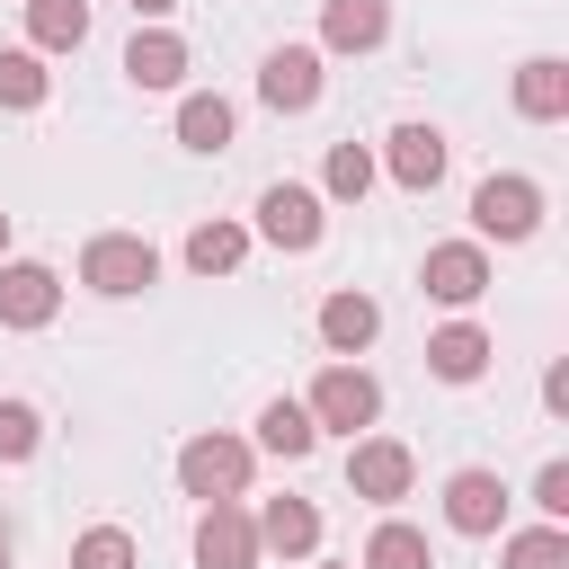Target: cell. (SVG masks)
I'll return each mask as SVG.
<instances>
[{
	"label": "cell",
	"mask_w": 569,
	"mask_h": 569,
	"mask_svg": "<svg viewBox=\"0 0 569 569\" xmlns=\"http://www.w3.org/2000/svg\"><path fill=\"white\" fill-rule=\"evenodd\" d=\"M311 445H320V427H311V409H302V400H267V409H258V453L302 462Z\"/></svg>",
	"instance_id": "ffe728a7"
},
{
	"label": "cell",
	"mask_w": 569,
	"mask_h": 569,
	"mask_svg": "<svg viewBox=\"0 0 569 569\" xmlns=\"http://www.w3.org/2000/svg\"><path fill=\"white\" fill-rule=\"evenodd\" d=\"M240 258H249V222H222V213H213V222L187 231V267H196V276H231Z\"/></svg>",
	"instance_id": "7402d4cb"
},
{
	"label": "cell",
	"mask_w": 569,
	"mask_h": 569,
	"mask_svg": "<svg viewBox=\"0 0 569 569\" xmlns=\"http://www.w3.org/2000/svg\"><path fill=\"white\" fill-rule=\"evenodd\" d=\"M249 462H258V445H240V436H187L178 445V489L187 498H240Z\"/></svg>",
	"instance_id": "5b68a950"
},
{
	"label": "cell",
	"mask_w": 569,
	"mask_h": 569,
	"mask_svg": "<svg viewBox=\"0 0 569 569\" xmlns=\"http://www.w3.org/2000/svg\"><path fill=\"white\" fill-rule=\"evenodd\" d=\"M516 116H525V124H560V116H569V62H560V53L516 62Z\"/></svg>",
	"instance_id": "ac0fdd59"
},
{
	"label": "cell",
	"mask_w": 569,
	"mask_h": 569,
	"mask_svg": "<svg viewBox=\"0 0 569 569\" xmlns=\"http://www.w3.org/2000/svg\"><path fill=\"white\" fill-rule=\"evenodd\" d=\"M124 80H133V89H178V80H187V36H169V27H133V44H124Z\"/></svg>",
	"instance_id": "e0dca14e"
},
{
	"label": "cell",
	"mask_w": 569,
	"mask_h": 569,
	"mask_svg": "<svg viewBox=\"0 0 569 569\" xmlns=\"http://www.w3.org/2000/svg\"><path fill=\"white\" fill-rule=\"evenodd\" d=\"M373 338H382V302H373V293L347 284V293L320 302V347H329V356H365Z\"/></svg>",
	"instance_id": "5bb4252c"
},
{
	"label": "cell",
	"mask_w": 569,
	"mask_h": 569,
	"mask_svg": "<svg viewBox=\"0 0 569 569\" xmlns=\"http://www.w3.org/2000/svg\"><path fill=\"white\" fill-rule=\"evenodd\" d=\"M365 187H373V151H365V142H329L320 196H329V204H365Z\"/></svg>",
	"instance_id": "d4e9b609"
},
{
	"label": "cell",
	"mask_w": 569,
	"mask_h": 569,
	"mask_svg": "<svg viewBox=\"0 0 569 569\" xmlns=\"http://www.w3.org/2000/svg\"><path fill=\"white\" fill-rule=\"evenodd\" d=\"M418 284H427V302L471 311V302L489 293V249H480V240H436V249H427V267H418Z\"/></svg>",
	"instance_id": "52a82bcc"
},
{
	"label": "cell",
	"mask_w": 569,
	"mask_h": 569,
	"mask_svg": "<svg viewBox=\"0 0 569 569\" xmlns=\"http://www.w3.org/2000/svg\"><path fill=\"white\" fill-rule=\"evenodd\" d=\"M533 507H542V525H569V462L533 471Z\"/></svg>",
	"instance_id": "f1b7e54d"
},
{
	"label": "cell",
	"mask_w": 569,
	"mask_h": 569,
	"mask_svg": "<svg viewBox=\"0 0 569 569\" xmlns=\"http://www.w3.org/2000/svg\"><path fill=\"white\" fill-rule=\"evenodd\" d=\"M249 525H258V551H284V560H311L320 551V507L311 498H267Z\"/></svg>",
	"instance_id": "2e32d148"
},
{
	"label": "cell",
	"mask_w": 569,
	"mask_h": 569,
	"mask_svg": "<svg viewBox=\"0 0 569 569\" xmlns=\"http://www.w3.org/2000/svg\"><path fill=\"white\" fill-rule=\"evenodd\" d=\"M302 409H311V427H320V436H329V427H338V436H365V427L382 418V382H373L356 356H338V365H320V382H311V400H302Z\"/></svg>",
	"instance_id": "6da1fadb"
},
{
	"label": "cell",
	"mask_w": 569,
	"mask_h": 569,
	"mask_svg": "<svg viewBox=\"0 0 569 569\" xmlns=\"http://www.w3.org/2000/svg\"><path fill=\"white\" fill-rule=\"evenodd\" d=\"M178 142H187V151H231V98L187 89V98H178Z\"/></svg>",
	"instance_id": "44dd1931"
},
{
	"label": "cell",
	"mask_w": 569,
	"mask_h": 569,
	"mask_svg": "<svg viewBox=\"0 0 569 569\" xmlns=\"http://www.w3.org/2000/svg\"><path fill=\"white\" fill-rule=\"evenodd\" d=\"M27 44L36 53H80L89 44V0H27Z\"/></svg>",
	"instance_id": "d6986e66"
},
{
	"label": "cell",
	"mask_w": 569,
	"mask_h": 569,
	"mask_svg": "<svg viewBox=\"0 0 569 569\" xmlns=\"http://www.w3.org/2000/svg\"><path fill=\"white\" fill-rule=\"evenodd\" d=\"M311 569H356V560H311Z\"/></svg>",
	"instance_id": "1f68e13d"
},
{
	"label": "cell",
	"mask_w": 569,
	"mask_h": 569,
	"mask_svg": "<svg viewBox=\"0 0 569 569\" xmlns=\"http://www.w3.org/2000/svg\"><path fill=\"white\" fill-rule=\"evenodd\" d=\"M0 569H9V533H0Z\"/></svg>",
	"instance_id": "836d02e7"
},
{
	"label": "cell",
	"mask_w": 569,
	"mask_h": 569,
	"mask_svg": "<svg viewBox=\"0 0 569 569\" xmlns=\"http://www.w3.org/2000/svg\"><path fill=\"white\" fill-rule=\"evenodd\" d=\"M44 98H53V71H44V53H36V44H9V53H0V107L36 116Z\"/></svg>",
	"instance_id": "603a6c76"
},
{
	"label": "cell",
	"mask_w": 569,
	"mask_h": 569,
	"mask_svg": "<svg viewBox=\"0 0 569 569\" xmlns=\"http://www.w3.org/2000/svg\"><path fill=\"white\" fill-rule=\"evenodd\" d=\"M0 258H9V213H0Z\"/></svg>",
	"instance_id": "d6a6232c"
},
{
	"label": "cell",
	"mask_w": 569,
	"mask_h": 569,
	"mask_svg": "<svg viewBox=\"0 0 569 569\" xmlns=\"http://www.w3.org/2000/svg\"><path fill=\"white\" fill-rule=\"evenodd\" d=\"M445 525H453V533H471V542H489V533L507 525V489H498V471L462 462V471L445 480Z\"/></svg>",
	"instance_id": "8fae6325"
},
{
	"label": "cell",
	"mask_w": 569,
	"mask_h": 569,
	"mask_svg": "<svg viewBox=\"0 0 569 569\" xmlns=\"http://www.w3.org/2000/svg\"><path fill=\"white\" fill-rule=\"evenodd\" d=\"M542 409H551V418H569V365H551V373H542Z\"/></svg>",
	"instance_id": "f546056e"
},
{
	"label": "cell",
	"mask_w": 569,
	"mask_h": 569,
	"mask_svg": "<svg viewBox=\"0 0 569 569\" xmlns=\"http://www.w3.org/2000/svg\"><path fill=\"white\" fill-rule=\"evenodd\" d=\"M320 89H329L320 44H276V53L258 62V98H267L276 116H311V107H320Z\"/></svg>",
	"instance_id": "8992f818"
},
{
	"label": "cell",
	"mask_w": 569,
	"mask_h": 569,
	"mask_svg": "<svg viewBox=\"0 0 569 569\" xmlns=\"http://www.w3.org/2000/svg\"><path fill=\"white\" fill-rule=\"evenodd\" d=\"M382 169H391V187L436 196V178H445V133H436V124H400V133L382 142Z\"/></svg>",
	"instance_id": "7c38bea8"
},
{
	"label": "cell",
	"mask_w": 569,
	"mask_h": 569,
	"mask_svg": "<svg viewBox=\"0 0 569 569\" xmlns=\"http://www.w3.org/2000/svg\"><path fill=\"white\" fill-rule=\"evenodd\" d=\"M409 480H418V453H409L400 436H356V445H347V489H356V498L391 507V498H409Z\"/></svg>",
	"instance_id": "ba28073f"
},
{
	"label": "cell",
	"mask_w": 569,
	"mask_h": 569,
	"mask_svg": "<svg viewBox=\"0 0 569 569\" xmlns=\"http://www.w3.org/2000/svg\"><path fill=\"white\" fill-rule=\"evenodd\" d=\"M320 231H329V196H320V187H302V178H276V187L258 196V240H276L284 258L320 249Z\"/></svg>",
	"instance_id": "3957f363"
},
{
	"label": "cell",
	"mask_w": 569,
	"mask_h": 569,
	"mask_svg": "<svg viewBox=\"0 0 569 569\" xmlns=\"http://www.w3.org/2000/svg\"><path fill=\"white\" fill-rule=\"evenodd\" d=\"M124 9H133V18H142V27H160V18H169V9H178V0H124Z\"/></svg>",
	"instance_id": "4dcf8cb0"
},
{
	"label": "cell",
	"mask_w": 569,
	"mask_h": 569,
	"mask_svg": "<svg viewBox=\"0 0 569 569\" xmlns=\"http://www.w3.org/2000/svg\"><path fill=\"white\" fill-rule=\"evenodd\" d=\"M391 36V0H320V53H373Z\"/></svg>",
	"instance_id": "4fadbf2b"
},
{
	"label": "cell",
	"mask_w": 569,
	"mask_h": 569,
	"mask_svg": "<svg viewBox=\"0 0 569 569\" xmlns=\"http://www.w3.org/2000/svg\"><path fill=\"white\" fill-rule=\"evenodd\" d=\"M196 569H258V525L240 498H204L196 516Z\"/></svg>",
	"instance_id": "9c48e42d"
},
{
	"label": "cell",
	"mask_w": 569,
	"mask_h": 569,
	"mask_svg": "<svg viewBox=\"0 0 569 569\" xmlns=\"http://www.w3.org/2000/svg\"><path fill=\"white\" fill-rule=\"evenodd\" d=\"M507 569H569V533H560V525H525V533H507Z\"/></svg>",
	"instance_id": "484cf974"
},
{
	"label": "cell",
	"mask_w": 569,
	"mask_h": 569,
	"mask_svg": "<svg viewBox=\"0 0 569 569\" xmlns=\"http://www.w3.org/2000/svg\"><path fill=\"white\" fill-rule=\"evenodd\" d=\"M71 569H133V533L124 525H89L71 542Z\"/></svg>",
	"instance_id": "4316f807"
},
{
	"label": "cell",
	"mask_w": 569,
	"mask_h": 569,
	"mask_svg": "<svg viewBox=\"0 0 569 569\" xmlns=\"http://www.w3.org/2000/svg\"><path fill=\"white\" fill-rule=\"evenodd\" d=\"M151 276H160V249H151L142 231H98V240L80 249V284L107 293V302H133Z\"/></svg>",
	"instance_id": "7a4b0ae2"
},
{
	"label": "cell",
	"mask_w": 569,
	"mask_h": 569,
	"mask_svg": "<svg viewBox=\"0 0 569 569\" xmlns=\"http://www.w3.org/2000/svg\"><path fill=\"white\" fill-rule=\"evenodd\" d=\"M36 445H44V418L27 400H0V462H27Z\"/></svg>",
	"instance_id": "83f0119b"
},
{
	"label": "cell",
	"mask_w": 569,
	"mask_h": 569,
	"mask_svg": "<svg viewBox=\"0 0 569 569\" xmlns=\"http://www.w3.org/2000/svg\"><path fill=\"white\" fill-rule=\"evenodd\" d=\"M62 311V276L44 258H0V329H44Z\"/></svg>",
	"instance_id": "30bf717a"
},
{
	"label": "cell",
	"mask_w": 569,
	"mask_h": 569,
	"mask_svg": "<svg viewBox=\"0 0 569 569\" xmlns=\"http://www.w3.org/2000/svg\"><path fill=\"white\" fill-rule=\"evenodd\" d=\"M489 356H498V347H489L480 320H445V329L427 338V373H436V382H480Z\"/></svg>",
	"instance_id": "9a60e30c"
},
{
	"label": "cell",
	"mask_w": 569,
	"mask_h": 569,
	"mask_svg": "<svg viewBox=\"0 0 569 569\" xmlns=\"http://www.w3.org/2000/svg\"><path fill=\"white\" fill-rule=\"evenodd\" d=\"M365 569H436V551H427V533H418V525L382 516V525H373V542H365Z\"/></svg>",
	"instance_id": "cb8c5ba5"
},
{
	"label": "cell",
	"mask_w": 569,
	"mask_h": 569,
	"mask_svg": "<svg viewBox=\"0 0 569 569\" xmlns=\"http://www.w3.org/2000/svg\"><path fill=\"white\" fill-rule=\"evenodd\" d=\"M471 231H480V240H533V231H542V187L516 178V169L480 178V187H471Z\"/></svg>",
	"instance_id": "277c9868"
}]
</instances>
